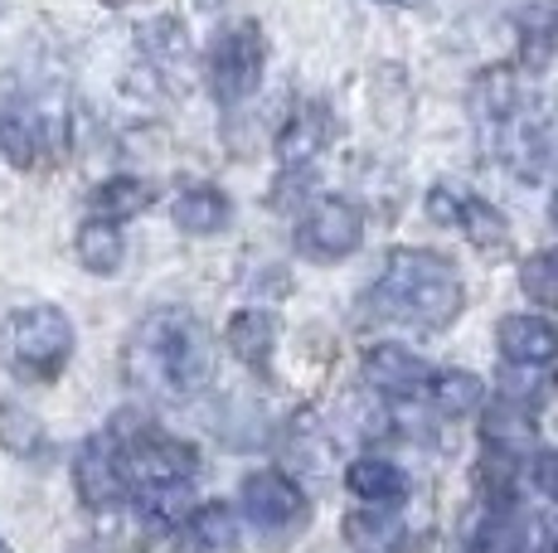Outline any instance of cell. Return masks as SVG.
<instances>
[{"label": "cell", "mask_w": 558, "mask_h": 553, "mask_svg": "<svg viewBox=\"0 0 558 553\" xmlns=\"http://www.w3.org/2000/svg\"><path fill=\"white\" fill-rule=\"evenodd\" d=\"M214 379V340L185 306H160L126 340V384L146 398H190Z\"/></svg>", "instance_id": "6da1fadb"}, {"label": "cell", "mask_w": 558, "mask_h": 553, "mask_svg": "<svg viewBox=\"0 0 558 553\" xmlns=\"http://www.w3.org/2000/svg\"><path fill=\"white\" fill-rule=\"evenodd\" d=\"M369 306L389 321H403L423 335H437L461 316L466 306V286H461V272L442 253L427 248H399L384 262V276L374 282Z\"/></svg>", "instance_id": "7a4b0ae2"}, {"label": "cell", "mask_w": 558, "mask_h": 553, "mask_svg": "<svg viewBox=\"0 0 558 553\" xmlns=\"http://www.w3.org/2000/svg\"><path fill=\"white\" fill-rule=\"evenodd\" d=\"M69 146V98L63 88L0 73V156L15 170H35Z\"/></svg>", "instance_id": "3957f363"}, {"label": "cell", "mask_w": 558, "mask_h": 553, "mask_svg": "<svg viewBox=\"0 0 558 553\" xmlns=\"http://www.w3.org/2000/svg\"><path fill=\"white\" fill-rule=\"evenodd\" d=\"M267 63V39L257 29V20H229L209 45V88L219 98V108H243L263 83Z\"/></svg>", "instance_id": "277c9868"}, {"label": "cell", "mask_w": 558, "mask_h": 553, "mask_svg": "<svg viewBox=\"0 0 558 553\" xmlns=\"http://www.w3.org/2000/svg\"><path fill=\"white\" fill-rule=\"evenodd\" d=\"M5 340H10V365L25 379H53L73 359V321L49 302L10 316Z\"/></svg>", "instance_id": "5b68a950"}, {"label": "cell", "mask_w": 558, "mask_h": 553, "mask_svg": "<svg viewBox=\"0 0 558 553\" xmlns=\"http://www.w3.org/2000/svg\"><path fill=\"white\" fill-rule=\"evenodd\" d=\"M117 438V432H112ZM117 462H122L126 491H156V486H185L199 471V452L190 442L170 438L160 428H136L117 438Z\"/></svg>", "instance_id": "8992f818"}, {"label": "cell", "mask_w": 558, "mask_h": 553, "mask_svg": "<svg viewBox=\"0 0 558 553\" xmlns=\"http://www.w3.org/2000/svg\"><path fill=\"white\" fill-rule=\"evenodd\" d=\"M292 243L306 262H345L364 243V214L350 199H316L292 229Z\"/></svg>", "instance_id": "52a82bcc"}, {"label": "cell", "mask_w": 558, "mask_h": 553, "mask_svg": "<svg viewBox=\"0 0 558 553\" xmlns=\"http://www.w3.org/2000/svg\"><path fill=\"white\" fill-rule=\"evenodd\" d=\"M243 515H248L263 534H287V529L306 525L311 505L282 471H253L248 481H243Z\"/></svg>", "instance_id": "ba28073f"}, {"label": "cell", "mask_w": 558, "mask_h": 553, "mask_svg": "<svg viewBox=\"0 0 558 553\" xmlns=\"http://www.w3.org/2000/svg\"><path fill=\"white\" fill-rule=\"evenodd\" d=\"M73 486H78L83 505L88 509H112L122 505L126 495V476H122V462H117V438L112 432H98L78 446L73 456Z\"/></svg>", "instance_id": "9c48e42d"}, {"label": "cell", "mask_w": 558, "mask_h": 553, "mask_svg": "<svg viewBox=\"0 0 558 553\" xmlns=\"http://www.w3.org/2000/svg\"><path fill=\"white\" fill-rule=\"evenodd\" d=\"M364 379H369L374 389L384 393H423L427 379H433V365H427L423 355H413L408 345H374L369 355H364Z\"/></svg>", "instance_id": "30bf717a"}, {"label": "cell", "mask_w": 558, "mask_h": 553, "mask_svg": "<svg viewBox=\"0 0 558 553\" xmlns=\"http://www.w3.org/2000/svg\"><path fill=\"white\" fill-rule=\"evenodd\" d=\"M277 335H282L277 316L248 306V311L229 316L223 345H229V349H233V359H239V365H248L253 374H267V369H272V355H277Z\"/></svg>", "instance_id": "8fae6325"}, {"label": "cell", "mask_w": 558, "mask_h": 553, "mask_svg": "<svg viewBox=\"0 0 558 553\" xmlns=\"http://www.w3.org/2000/svg\"><path fill=\"white\" fill-rule=\"evenodd\" d=\"M514 35H520V63L544 73L558 54V0H524L514 10Z\"/></svg>", "instance_id": "7c38bea8"}, {"label": "cell", "mask_w": 558, "mask_h": 553, "mask_svg": "<svg viewBox=\"0 0 558 553\" xmlns=\"http://www.w3.org/2000/svg\"><path fill=\"white\" fill-rule=\"evenodd\" d=\"M175 553H239V519L229 505H199L180 519Z\"/></svg>", "instance_id": "4fadbf2b"}, {"label": "cell", "mask_w": 558, "mask_h": 553, "mask_svg": "<svg viewBox=\"0 0 558 553\" xmlns=\"http://www.w3.org/2000/svg\"><path fill=\"white\" fill-rule=\"evenodd\" d=\"M496 345L500 355H506V365H549V359L558 355V331L544 316H506L496 331Z\"/></svg>", "instance_id": "5bb4252c"}, {"label": "cell", "mask_w": 558, "mask_h": 553, "mask_svg": "<svg viewBox=\"0 0 558 553\" xmlns=\"http://www.w3.org/2000/svg\"><path fill=\"white\" fill-rule=\"evenodd\" d=\"M229 195L214 185H190L185 195H175V205H170V219H175L180 233H190V238H214V233L229 229Z\"/></svg>", "instance_id": "9a60e30c"}, {"label": "cell", "mask_w": 558, "mask_h": 553, "mask_svg": "<svg viewBox=\"0 0 558 553\" xmlns=\"http://www.w3.org/2000/svg\"><path fill=\"white\" fill-rule=\"evenodd\" d=\"M345 544L355 553H399L408 544V525L389 505H364L345 515Z\"/></svg>", "instance_id": "2e32d148"}, {"label": "cell", "mask_w": 558, "mask_h": 553, "mask_svg": "<svg viewBox=\"0 0 558 553\" xmlns=\"http://www.w3.org/2000/svg\"><path fill=\"white\" fill-rule=\"evenodd\" d=\"M156 199V189L142 175H107L98 189L88 195V219H107V223H126L136 219L146 205Z\"/></svg>", "instance_id": "e0dca14e"}, {"label": "cell", "mask_w": 558, "mask_h": 553, "mask_svg": "<svg viewBox=\"0 0 558 553\" xmlns=\"http://www.w3.org/2000/svg\"><path fill=\"white\" fill-rule=\"evenodd\" d=\"M73 253H78L83 272H93V276H112V272H122V262H126V238H122V223H107V219H83L78 238H73Z\"/></svg>", "instance_id": "ac0fdd59"}, {"label": "cell", "mask_w": 558, "mask_h": 553, "mask_svg": "<svg viewBox=\"0 0 558 553\" xmlns=\"http://www.w3.org/2000/svg\"><path fill=\"white\" fill-rule=\"evenodd\" d=\"M345 486L364 500V505H393V500L408 495L403 466H393L389 456H360V462H350Z\"/></svg>", "instance_id": "d6986e66"}, {"label": "cell", "mask_w": 558, "mask_h": 553, "mask_svg": "<svg viewBox=\"0 0 558 553\" xmlns=\"http://www.w3.org/2000/svg\"><path fill=\"white\" fill-rule=\"evenodd\" d=\"M326 142H330L326 108H302L292 122H287V132L277 136V156H282L287 170H292V165H311L320 151H326Z\"/></svg>", "instance_id": "ffe728a7"}, {"label": "cell", "mask_w": 558, "mask_h": 553, "mask_svg": "<svg viewBox=\"0 0 558 553\" xmlns=\"http://www.w3.org/2000/svg\"><path fill=\"white\" fill-rule=\"evenodd\" d=\"M486 442L496 446V452H524V446L534 442V408H524V403H490L486 408Z\"/></svg>", "instance_id": "44dd1931"}, {"label": "cell", "mask_w": 558, "mask_h": 553, "mask_svg": "<svg viewBox=\"0 0 558 553\" xmlns=\"http://www.w3.org/2000/svg\"><path fill=\"white\" fill-rule=\"evenodd\" d=\"M427 393H433L437 413H447V418H466V413H476L481 403H486V384H481L476 374H466V369H442V374L427 379Z\"/></svg>", "instance_id": "7402d4cb"}, {"label": "cell", "mask_w": 558, "mask_h": 553, "mask_svg": "<svg viewBox=\"0 0 558 553\" xmlns=\"http://www.w3.org/2000/svg\"><path fill=\"white\" fill-rule=\"evenodd\" d=\"M136 45H142V54L151 59L156 69H175V63H185V59H190V39H185V29H180L170 15L146 20V25L136 29Z\"/></svg>", "instance_id": "603a6c76"}, {"label": "cell", "mask_w": 558, "mask_h": 553, "mask_svg": "<svg viewBox=\"0 0 558 553\" xmlns=\"http://www.w3.org/2000/svg\"><path fill=\"white\" fill-rule=\"evenodd\" d=\"M457 229H466V238L476 243V248H506L510 243L506 219H500L486 199H471V195H461V205H457Z\"/></svg>", "instance_id": "cb8c5ba5"}, {"label": "cell", "mask_w": 558, "mask_h": 553, "mask_svg": "<svg viewBox=\"0 0 558 553\" xmlns=\"http://www.w3.org/2000/svg\"><path fill=\"white\" fill-rule=\"evenodd\" d=\"M554 374L544 365H510L506 379H500V398L524 403V408H539V398H549Z\"/></svg>", "instance_id": "d4e9b609"}, {"label": "cell", "mask_w": 558, "mask_h": 553, "mask_svg": "<svg viewBox=\"0 0 558 553\" xmlns=\"http://www.w3.org/2000/svg\"><path fill=\"white\" fill-rule=\"evenodd\" d=\"M0 442L20 456H35L39 446H45V428H39L25 408H10L5 403V408H0Z\"/></svg>", "instance_id": "484cf974"}, {"label": "cell", "mask_w": 558, "mask_h": 553, "mask_svg": "<svg viewBox=\"0 0 558 553\" xmlns=\"http://www.w3.org/2000/svg\"><path fill=\"white\" fill-rule=\"evenodd\" d=\"M520 282H524V292H530L534 302L558 306V248L534 253V258L520 268Z\"/></svg>", "instance_id": "4316f807"}, {"label": "cell", "mask_w": 558, "mask_h": 553, "mask_svg": "<svg viewBox=\"0 0 558 553\" xmlns=\"http://www.w3.org/2000/svg\"><path fill=\"white\" fill-rule=\"evenodd\" d=\"M471 553H524L520 525L506 519V515H490L486 525H481V534H476V544H471Z\"/></svg>", "instance_id": "83f0119b"}, {"label": "cell", "mask_w": 558, "mask_h": 553, "mask_svg": "<svg viewBox=\"0 0 558 553\" xmlns=\"http://www.w3.org/2000/svg\"><path fill=\"white\" fill-rule=\"evenodd\" d=\"M539 486H544V491H549V495L558 500V452L539 456Z\"/></svg>", "instance_id": "f1b7e54d"}, {"label": "cell", "mask_w": 558, "mask_h": 553, "mask_svg": "<svg viewBox=\"0 0 558 553\" xmlns=\"http://www.w3.org/2000/svg\"><path fill=\"white\" fill-rule=\"evenodd\" d=\"M549 539H554V544H558V509H554V515H549Z\"/></svg>", "instance_id": "f546056e"}, {"label": "cell", "mask_w": 558, "mask_h": 553, "mask_svg": "<svg viewBox=\"0 0 558 553\" xmlns=\"http://www.w3.org/2000/svg\"><path fill=\"white\" fill-rule=\"evenodd\" d=\"M549 219H554V229H558V189H554V199H549Z\"/></svg>", "instance_id": "4dcf8cb0"}, {"label": "cell", "mask_w": 558, "mask_h": 553, "mask_svg": "<svg viewBox=\"0 0 558 553\" xmlns=\"http://www.w3.org/2000/svg\"><path fill=\"white\" fill-rule=\"evenodd\" d=\"M0 553H10V544H5V539H0Z\"/></svg>", "instance_id": "1f68e13d"}]
</instances>
